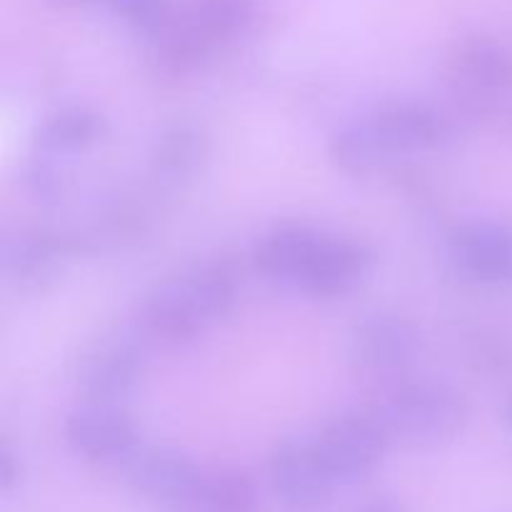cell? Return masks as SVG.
Instances as JSON below:
<instances>
[{
    "instance_id": "cell-1",
    "label": "cell",
    "mask_w": 512,
    "mask_h": 512,
    "mask_svg": "<svg viewBox=\"0 0 512 512\" xmlns=\"http://www.w3.org/2000/svg\"><path fill=\"white\" fill-rule=\"evenodd\" d=\"M253 263L268 280L313 298H343L368 280V245L310 225H280L255 243Z\"/></svg>"
},
{
    "instance_id": "cell-2",
    "label": "cell",
    "mask_w": 512,
    "mask_h": 512,
    "mask_svg": "<svg viewBox=\"0 0 512 512\" xmlns=\"http://www.w3.org/2000/svg\"><path fill=\"white\" fill-rule=\"evenodd\" d=\"M450 138V120L420 100H395L343 125L330 138L328 155L348 175H368L398 158L428 153Z\"/></svg>"
},
{
    "instance_id": "cell-3",
    "label": "cell",
    "mask_w": 512,
    "mask_h": 512,
    "mask_svg": "<svg viewBox=\"0 0 512 512\" xmlns=\"http://www.w3.org/2000/svg\"><path fill=\"white\" fill-rule=\"evenodd\" d=\"M235 303V273L228 265L210 263L158 285L140 303L135 323L155 343L185 345L228 318Z\"/></svg>"
},
{
    "instance_id": "cell-4",
    "label": "cell",
    "mask_w": 512,
    "mask_h": 512,
    "mask_svg": "<svg viewBox=\"0 0 512 512\" xmlns=\"http://www.w3.org/2000/svg\"><path fill=\"white\" fill-rule=\"evenodd\" d=\"M375 415L388 430L390 443L405 448H443L463 435L470 420V405L463 393L438 380H398L385 385L373 405Z\"/></svg>"
},
{
    "instance_id": "cell-5",
    "label": "cell",
    "mask_w": 512,
    "mask_h": 512,
    "mask_svg": "<svg viewBox=\"0 0 512 512\" xmlns=\"http://www.w3.org/2000/svg\"><path fill=\"white\" fill-rule=\"evenodd\" d=\"M258 0H190L153 35L160 68L173 75L190 73L218 48L245 33Z\"/></svg>"
},
{
    "instance_id": "cell-6",
    "label": "cell",
    "mask_w": 512,
    "mask_h": 512,
    "mask_svg": "<svg viewBox=\"0 0 512 512\" xmlns=\"http://www.w3.org/2000/svg\"><path fill=\"white\" fill-rule=\"evenodd\" d=\"M448 88L473 118L495 113L512 93V55L495 40H460L448 58Z\"/></svg>"
},
{
    "instance_id": "cell-7",
    "label": "cell",
    "mask_w": 512,
    "mask_h": 512,
    "mask_svg": "<svg viewBox=\"0 0 512 512\" xmlns=\"http://www.w3.org/2000/svg\"><path fill=\"white\" fill-rule=\"evenodd\" d=\"M313 445L333 483L353 485L378 470L390 435L373 410H353L325 423Z\"/></svg>"
},
{
    "instance_id": "cell-8",
    "label": "cell",
    "mask_w": 512,
    "mask_h": 512,
    "mask_svg": "<svg viewBox=\"0 0 512 512\" xmlns=\"http://www.w3.org/2000/svg\"><path fill=\"white\" fill-rule=\"evenodd\" d=\"M423 330L410 318L375 313L360 320L350 333V365L375 380L398 383L423 355Z\"/></svg>"
},
{
    "instance_id": "cell-9",
    "label": "cell",
    "mask_w": 512,
    "mask_h": 512,
    "mask_svg": "<svg viewBox=\"0 0 512 512\" xmlns=\"http://www.w3.org/2000/svg\"><path fill=\"white\" fill-rule=\"evenodd\" d=\"M268 478L275 498L290 512L323 510L335 490L313 440L288 438L275 445L268 460Z\"/></svg>"
},
{
    "instance_id": "cell-10",
    "label": "cell",
    "mask_w": 512,
    "mask_h": 512,
    "mask_svg": "<svg viewBox=\"0 0 512 512\" xmlns=\"http://www.w3.org/2000/svg\"><path fill=\"white\" fill-rule=\"evenodd\" d=\"M123 473L135 493L175 512H188L203 478V468L180 450L143 445L125 460Z\"/></svg>"
},
{
    "instance_id": "cell-11",
    "label": "cell",
    "mask_w": 512,
    "mask_h": 512,
    "mask_svg": "<svg viewBox=\"0 0 512 512\" xmlns=\"http://www.w3.org/2000/svg\"><path fill=\"white\" fill-rule=\"evenodd\" d=\"M65 440L80 458L123 465L140 448L133 418L118 405L85 403L65 420Z\"/></svg>"
},
{
    "instance_id": "cell-12",
    "label": "cell",
    "mask_w": 512,
    "mask_h": 512,
    "mask_svg": "<svg viewBox=\"0 0 512 512\" xmlns=\"http://www.w3.org/2000/svg\"><path fill=\"white\" fill-rule=\"evenodd\" d=\"M448 255L455 270L473 283L512 280V233L495 223H463L450 230Z\"/></svg>"
},
{
    "instance_id": "cell-13",
    "label": "cell",
    "mask_w": 512,
    "mask_h": 512,
    "mask_svg": "<svg viewBox=\"0 0 512 512\" xmlns=\"http://www.w3.org/2000/svg\"><path fill=\"white\" fill-rule=\"evenodd\" d=\"M70 250L45 233H18L3 243V273L23 293H43L63 278Z\"/></svg>"
},
{
    "instance_id": "cell-14",
    "label": "cell",
    "mask_w": 512,
    "mask_h": 512,
    "mask_svg": "<svg viewBox=\"0 0 512 512\" xmlns=\"http://www.w3.org/2000/svg\"><path fill=\"white\" fill-rule=\"evenodd\" d=\"M143 373V350L133 340H113L105 343L85 360L80 370V393L85 403L118 405Z\"/></svg>"
},
{
    "instance_id": "cell-15",
    "label": "cell",
    "mask_w": 512,
    "mask_h": 512,
    "mask_svg": "<svg viewBox=\"0 0 512 512\" xmlns=\"http://www.w3.org/2000/svg\"><path fill=\"white\" fill-rule=\"evenodd\" d=\"M210 158V143L195 123H173L158 135L150 153V168L163 185L180 188L198 178Z\"/></svg>"
},
{
    "instance_id": "cell-16",
    "label": "cell",
    "mask_w": 512,
    "mask_h": 512,
    "mask_svg": "<svg viewBox=\"0 0 512 512\" xmlns=\"http://www.w3.org/2000/svg\"><path fill=\"white\" fill-rule=\"evenodd\" d=\"M108 123L103 115L93 108L70 105L50 113L35 130V150L40 158H55V155H73L93 148L105 138Z\"/></svg>"
},
{
    "instance_id": "cell-17",
    "label": "cell",
    "mask_w": 512,
    "mask_h": 512,
    "mask_svg": "<svg viewBox=\"0 0 512 512\" xmlns=\"http://www.w3.org/2000/svg\"><path fill=\"white\" fill-rule=\"evenodd\" d=\"M188 512H260L258 488L240 470H203Z\"/></svg>"
},
{
    "instance_id": "cell-18",
    "label": "cell",
    "mask_w": 512,
    "mask_h": 512,
    "mask_svg": "<svg viewBox=\"0 0 512 512\" xmlns=\"http://www.w3.org/2000/svg\"><path fill=\"white\" fill-rule=\"evenodd\" d=\"M115 13L123 15L130 25L143 30L145 35L153 38L170 18L168 0H103Z\"/></svg>"
},
{
    "instance_id": "cell-19",
    "label": "cell",
    "mask_w": 512,
    "mask_h": 512,
    "mask_svg": "<svg viewBox=\"0 0 512 512\" xmlns=\"http://www.w3.org/2000/svg\"><path fill=\"white\" fill-rule=\"evenodd\" d=\"M20 480H23V465H20V458L13 453V448H10L8 443H3V448H0V490H3L5 495H10L18 488Z\"/></svg>"
},
{
    "instance_id": "cell-20",
    "label": "cell",
    "mask_w": 512,
    "mask_h": 512,
    "mask_svg": "<svg viewBox=\"0 0 512 512\" xmlns=\"http://www.w3.org/2000/svg\"><path fill=\"white\" fill-rule=\"evenodd\" d=\"M355 512H405V508L393 498H373L360 505Z\"/></svg>"
},
{
    "instance_id": "cell-21",
    "label": "cell",
    "mask_w": 512,
    "mask_h": 512,
    "mask_svg": "<svg viewBox=\"0 0 512 512\" xmlns=\"http://www.w3.org/2000/svg\"><path fill=\"white\" fill-rule=\"evenodd\" d=\"M505 425L512 430V393L508 398V405H505Z\"/></svg>"
}]
</instances>
